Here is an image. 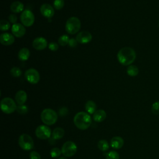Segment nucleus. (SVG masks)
I'll return each mask as SVG.
<instances>
[{
  "mask_svg": "<svg viewBox=\"0 0 159 159\" xmlns=\"http://www.w3.org/2000/svg\"><path fill=\"white\" fill-rule=\"evenodd\" d=\"M20 19L22 24H23L24 26L30 27L34 23L35 16L31 11L25 9L21 12Z\"/></svg>",
  "mask_w": 159,
  "mask_h": 159,
  "instance_id": "nucleus-8",
  "label": "nucleus"
},
{
  "mask_svg": "<svg viewBox=\"0 0 159 159\" xmlns=\"http://www.w3.org/2000/svg\"><path fill=\"white\" fill-rule=\"evenodd\" d=\"M8 19H9V22L14 24H16L17 22V16L15 15V14H11L8 17Z\"/></svg>",
  "mask_w": 159,
  "mask_h": 159,
  "instance_id": "nucleus-35",
  "label": "nucleus"
},
{
  "mask_svg": "<svg viewBox=\"0 0 159 159\" xmlns=\"http://www.w3.org/2000/svg\"><path fill=\"white\" fill-rule=\"evenodd\" d=\"M118 61L122 65L127 66L132 64L136 58L135 50L129 47L122 48L117 53Z\"/></svg>",
  "mask_w": 159,
  "mask_h": 159,
  "instance_id": "nucleus-1",
  "label": "nucleus"
},
{
  "mask_svg": "<svg viewBox=\"0 0 159 159\" xmlns=\"http://www.w3.org/2000/svg\"><path fill=\"white\" fill-rule=\"evenodd\" d=\"M61 153V150H60L57 147L53 148L50 150V154L51 157H53V158H57V157H60Z\"/></svg>",
  "mask_w": 159,
  "mask_h": 159,
  "instance_id": "nucleus-30",
  "label": "nucleus"
},
{
  "mask_svg": "<svg viewBox=\"0 0 159 159\" xmlns=\"http://www.w3.org/2000/svg\"><path fill=\"white\" fill-rule=\"evenodd\" d=\"M77 43H78V42L76 40V39H75L73 38H71L69 40V43H68V45L70 47H75L76 45H77Z\"/></svg>",
  "mask_w": 159,
  "mask_h": 159,
  "instance_id": "nucleus-36",
  "label": "nucleus"
},
{
  "mask_svg": "<svg viewBox=\"0 0 159 159\" xmlns=\"http://www.w3.org/2000/svg\"><path fill=\"white\" fill-rule=\"evenodd\" d=\"M24 4L20 1L13 2L10 6V9L12 12L19 13L23 12L24 10Z\"/></svg>",
  "mask_w": 159,
  "mask_h": 159,
  "instance_id": "nucleus-19",
  "label": "nucleus"
},
{
  "mask_svg": "<svg viewBox=\"0 0 159 159\" xmlns=\"http://www.w3.org/2000/svg\"><path fill=\"white\" fill-rule=\"evenodd\" d=\"M93 119L95 122H101L104 120L106 117V113L102 109L96 110L95 112L93 114Z\"/></svg>",
  "mask_w": 159,
  "mask_h": 159,
  "instance_id": "nucleus-18",
  "label": "nucleus"
},
{
  "mask_svg": "<svg viewBox=\"0 0 159 159\" xmlns=\"http://www.w3.org/2000/svg\"><path fill=\"white\" fill-rule=\"evenodd\" d=\"M65 5L64 0H55L53 1V7L55 9H61Z\"/></svg>",
  "mask_w": 159,
  "mask_h": 159,
  "instance_id": "nucleus-29",
  "label": "nucleus"
},
{
  "mask_svg": "<svg viewBox=\"0 0 159 159\" xmlns=\"http://www.w3.org/2000/svg\"><path fill=\"white\" fill-rule=\"evenodd\" d=\"M18 143L22 150L26 151L32 150L34 146V142L32 137L27 134H22L19 136Z\"/></svg>",
  "mask_w": 159,
  "mask_h": 159,
  "instance_id": "nucleus-5",
  "label": "nucleus"
},
{
  "mask_svg": "<svg viewBox=\"0 0 159 159\" xmlns=\"http://www.w3.org/2000/svg\"><path fill=\"white\" fill-rule=\"evenodd\" d=\"M106 159H119V155L116 151H110L106 153Z\"/></svg>",
  "mask_w": 159,
  "mask_h": 159,
  "instance_id": "nucleus-28",
  "label": "nucleus"
},
{
  "mask_svg": "<svg viewBox=\"0 0 159 159\" xmlns=\"http://www.w3.org/2000/svg\"><path fill=\"white\" fill-rule=\"evenodd\" d=\"M47 40L42 37H37L32 42L33 47L37 50H44L47 47Z\"/></svg>",
  "mask_w": 159,
  "mask_h": 159,
  "instance_id": "nucleus-13",
  "label": "nucleus"
},
{
  "mask_svg": "<svg viewBox=\"0 0 159 159\" xmlns=\"http://www.w3.org/2000/svg\"><path fill=\"white\" fill-rule=\"evenodd\" d=\"M48 48L52 51H57L58 49V45L54 42H52L48 44Z\"/></svg>",
  "mask_w": 159,
  "mask_h": 159,
  "instance_id": "nucleus-33",
  "label": "nucleus"
},
{
  "mask_svg": "<svg viewBox=\"0 0 159 159\" xmlns=\"http://www.w3.org/2000/svg\"><path fill=\"white\" fill-rule=\"evenodd\" d=\"M27 99V93L23 90L18 91L15 95V100L18 105H23Z\"/></svg>",
  "mask_w": 159,
  "mask_h": 159,
  "instance_id": "nucleus-16",
  "label": "nucleus"
},
{
  "mask_svg": "<svg viewBox=\"0 0 159 159\" xmlns=\"http://www.w3.org/2000/svg\"><path fill=\"white\" fill-rule=\"evenodd\" d=\"M35 135L40 139H47L52 135L51 129L45 125H40L35 129Z\"/></svg>",
  "mask_w": 159,
  "mask_h": 159,
  "instance_id": "nucleus-9",
  "label": "nucleus"
},
{
  "mask_svg": "<svg viewBox=\"0 0 159 159\" xmlns=\"http://www.w3.org/2000/svg\"><path fill=\"white\" fill-rule=\"evenodd\" d=\"M14 35L9 33H3L0 35V42L4 45H11L14 42Z\"/></svg>",
  "mask_w": 159,
  "mask_h": 159,
  "instance_id": "nucleus-15",
  "label": "nucleus"
},
{
  "mask_svg": "<svg viewBox=\"0 0 159 159\" xmlns=\"http://www.w3.org/2000/svg\"><path fill=\"white\" fill-rule=\"evenodd\" d=\"M68 114V109L66 107H62L59 110V114L61 116H66Z\"/></svg>",
  "mask_w": 159,
  "mask_h": 159,
  "instance_id": "nucleus-37",
  "label": "nucleus"
},
{
  "mask_svg": "<svg viewBox=\"0 0 159 159\" xmlns=\"http://www.w3.org/2000/svg\"><path fill=\"white\" fill-rule=\"evenodd\" d=\"M124 140L121 137L116 136L112 138L111 140V146L114 149H120L124 145Z\"/></svg>",
  "mask_w": 159,
  "mask_h": 159,
  "instance_id": "nucleus-17",
  "label": "nucleus"
},
{
  "mask_svg": "<svg viewBox=\"0 0 159 159\" xmlns=\"http://www.w3.org/2000/svg\"><path fill=\"white\" fill-rule=\"evenodd\" d=\"M30 51L27 48H21L18 53V58L21 61H26L30 57Z\"/></svg>",
  "mask_w": 159,
  "mask_h": 159,
  "instance_id": "nucleus-20",
  "label": "nucleus"
},
{
  "mask_svg": "<svg viewBox=\"0 0 159 159\" xmlns=\"http://www.w3.org/2000/svg\"><path fill=\"white\" fill-rule=\"evenodd\" d=\"M70 38L67 35H63L61 36H60L58 39V43L61 45V46H66V45L68 44L69 43V40H70Z\"/></svg>",
  "mask_w": 159,
  "mask_h": 159,
  "instance_id": "nucleus-25",
  "label": "nucleus"
},
{
  "mask_svg": "<svg viewBox=\"0 0 159 159\" xmlns=\"http://www.w3.org/2000/svg\"><path fill=\"white\" fill-rule=\"evenodd\" d=\"M15 101L11 98H4L1 101V111L7 114L14 112L17 109Z\"/></svg>",
  "mask_w": 159,
  "mask_h": 159,
  "instance_id": "nucleus-6",
  "label": "nucleus"
},
{
  "mask_svg": "<svg viewBox=\"0 0 159 159\" xmlns=\"http://www.w3.org/2000/svg\"><path fill=\"white\" fill-rule=\"evenodd\" d=\"M25 78L31 84H37L40 80V75L35 69L30 68L25 72Z\"/></svg>",
  "mask_w": 159,
  "mask_h": 159,
  "instance_id": "nucleus-10",
  "label": "nucleus"
},
{
  "mask_svg": "<svg viewBox=\"0 0 159 159\" xmlns=\"http://www.w3.org/2000/svg\"><path fill=\"white\" fill-rule=\"evenodd\" d=\"M40 11L43 17H47L48 19L52 17L55 14L53 7L49 4H47V3L43 4L41 6Z\"/></svg>",
  "mask_w": 159,
  "mask_h": 159,
  "instance_id": "nucleus-12",
  "label": "nucleus"
},
{
  "mask_svg": "<svg viewBox=\"0 0 159 159\" xmlns=\"http://www.w3.org/2000/svg\"><path fill=\"white\" fill-rule=\"evenodd\" d=\"M98 147L99 150H101L103 152H105V151H106L109 149V143L107 142V140H106L104 139H102V140H101L98 142Z\"/></svg>",
  "mask_w": 159,
  "mask_h": 159,
  "instance_id": "nucleus-24",
  "label": "nucleus"
},
{
  "mask_svg": "<svg viewBox=\"0 0 159 159\" xmlns=\"http://www.w3.org/2000/svg\"><path fill=\"white\" fill-rule=\"evenodd\" d=\"M81 28V21L76 17H70L66 22L65 30L70 34L77 33Z\"/></svg>",
  "mask_w": 159,
  "mask_h": 159,
  "instance_id": "nucleus-4",
  "label": "nucleus"
},
{
  "mask_svg": "<svg viewBox=\"0 0 159 159\" xmlns=\"http://www.w3.org/2000/svg\"><path fill=\"white\" fill-rule=\"evenodd\" d=\"M127 73L130 76H135L139 73V69L135 65H129L127 69Z\"/></svg>",
  "mask_w": 159,
  "mask_h": 159,
  "instance_id": "nucleus-23",
  "label": "nucleus"
},
{
  "mask_svg": "<svg viewBox=\"0 0 159 159\" xmlns=\"http://www.w3.org/2000/svg\"><path fill=\"white\" fill-rule=\"evenodd\" d=\"M61 153L66 157L73 156L77 151L76 143L72 141H67L63 143L61 147Z\"/></svg>",
  "mask_w": 159,
  "mask_h": 159,
  "instance_id": "nucleus-7",
  "label": "nucleus"
},
{
  "mask_svg": "<svg viewBox=\"0 0 159 159\" xmlns=\"http://www.w3.org/2000/svg\"><path fill=\"white\" fill-rule=\"evenodd\" d=\"M85 109L88 114H93L96 111V104L91 100L88 101L85 104Z\"/></svg>",
  "mask_w": 159,
  "mask_h": 159,
  "instance_id": "nucleus-21",
  "label": "nucleus"
},
{
  "mask_svg": "<svg viewBox=\"0 0 159 159\" xmlns=\"http://www.w3.org/2000/svg\"><path fill=\"white\" fill-rule=\"evenodd\" d=\"M73 122L79 129L86 130L91 125V117L88 112L81 111L76 114L73 118Z\"/></svg>",
  "mask_w": 159,
  "mask_h": 159,
  "instance_id": "nucleus-2",
  "label": "nucleus"
},
{
  "mask_svg": "<svg viewBox=\"0 0 159 159\" xmlns=\"http://www.w3.org/2000/svg\"><path fill=\"white\" fill-rule=\"evenodd\" d=\"M152 112L153 114H159V101H156L152 106Z\"/></svg>",
  "mask_w": 159,
  "mask_h": 159,
  "instance_id": "nucleus-32",
  "label": "nucleus"
},
{
  "mask_svg": "<svg viewBox=\"0 0 159 159\" xmlns=\"http://www.w3.org/2000/svg\"><path fill=\"white\" fill-rule=\"evenodd\" d=\"M40 117L43 124L47 125H52L57 122L58 119V114L54 110L47 108L42 111Z\"/></svg>",
  "mask_w": 159,
  "mask_h": 159,
  "instance_id": "nucleus-3",
  "label": "nucleus"
},
{
  "mask_svg": "<svg viewBox=\"0 0 159 159\" xmlns=\"http://www.w3.org/2000/svg\"><path fill=\"white\" fill-rule=\"evenodd\" d=\"M59 159H67V158L65 157H60Z\"/></svg>",
  "mask_w": 159,
  "mask_h": 159,
  "instance_id": "nucleus-38",
  "label": "nucleus"
},
{
  "mask_svg": "<svg viewBox=\"0 0 159 159\" xmlns=\"http://www.w3.org/2000/svg\"><path fill=\"white\" fill-rule=\"evenodd\" d=\"M10 73L13 77L18 78L22 75V71L19 67L14 66L11 68V70L10 71Z\"/></svg>",
  "mask_w": 159,
  "mask_h": 159,
  "instance_id": "nucleus-27",
  "label": "nucleus"
},
{
  "mask_svg": "<svg viewBox=\"0 0 159 159\" xmlns=\"http://www.w3.org/2000/svg\"><path fill=\"white\" fill-rule=\"evenodd\" d=\"M11 31L12 34L18 38L23 37L25 34V28L23 24L16 23L12 25L11 27Z\"/></svg>",
  "mask_w": 159,
  "mask_h": 159,
  "instance_id": "nucleus-11",
  "label": "nucleus"
},
{
  "mask_svg": "<svg viewBox=\"0 0 159 159\" xmlns=\"http://www.w3.org/2000/svg\"><path fill=\"white\" fill-rule=\"evenodd\" d=\"M29 157H30V159H41V157L40 154L35 151L31 152Z\"/></svg>",
  "mask_w": 159,
  "mask_h": 159,
  "instance_id": "nucleus-34",
  "label": "nucleus"
},
{
  "mask_svg": "<svg viewBox=\"0 0 159 159\" xmlns=\"http://www.w3.org/2000/svg\"><path fill=\"white\" fill-rule=\"evenodd\" d=\"M16 111L17 112L20 114H25L28 112V107L27 106L23 104V105H19L17 107Z\"/></svg>",
  "mask_w": 159,
  "mask_h": 159,
  "instance_id": "nucleus-31",
  "label": "nucleus"
},
{
  "mask_svg": "<svg viewBox=\"0 0 159 159\" xmlns=\"http://www.w3.org/2000/svg\"><path fill=\"white\" fill-rule=\"evenodd\" d=\"M158 26H159V22H158Z\"/></svg>",
  "mask_w": 159,
  "mask_h": 159,
  "instance_id": "nucleus-39",
  "label": "nucleus"
},
{
  "mask_svg": "<svg viewBox=\"0 0 159 159\" xmlns=\"http://www.w3.org/2000/svg\"><path fill=\"white\" fill-rule=\"evenodd\" d=\"M11 27V25L9 21L6 20H1L0 21V30L2 31H6Z\"/></svg>",
  "mask_w": 159,
  "mask_h": 159,
  "instance_id": "nucleus-26",
  "label": "nucleus"
},
{
  "mask_svg": "<svg viewBox=\"0 0 159 159\" xmlns=\"http://www.w3.org/2000/svg\"><path fill=\"white\" fill-rule=\"evenodd\" d=\"M65 135V130L61 127L55 128L52 134V138L55 140H58L63 137Z\"/></svg>",
  "mask_w": 159,
  "mask_h": 159,
  "instance_id": "nucleus-22",
  "label": "nucleus"
},
{
  "mask_svg": "<svg viewBox=\"0 0 159 159\" xmlns=\"http://www.w3.org/2000/svg\"><path fill=\"white\" fill-rule=\"evenodd\" d=\"M76 39L80 43H88L92 40V35L88 32H81L77 34Z\"/></svg>",
  "mask_w": 159,
  "mask_h": 159,
  "instance_id": "nucleus-14",
  "label": "nucleus"
}]
</instances>
